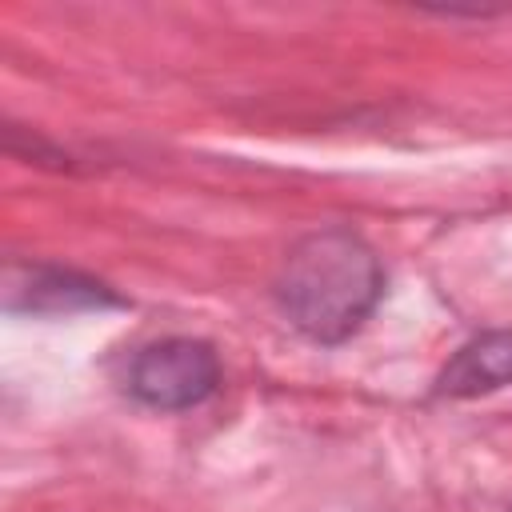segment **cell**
I'll list each match as a JSON object with an SVG mask.
<instances>
[{"mask_svg": "<svg viewBox=\"0 0 512 512\" xmlns=\"http://www.w3.org/2000/svg\"><path fill=\"white\" fill-rule=\"evenodd\" d=\"M504 384H512V328L480 332L464 348H456V356L440 368L432 392L448 400H472Z\"/></svg>", "mask_w": 512, "mask_h": 512, "instance_id": "4", "label": "cell"}, {"mask_svg": "<svg viewBox=\"0 0 512 512\" xmlns=\"http://www.w3.org/2000/svg\"><path fill=\"white\" fill-rule=\"evenodd\" d=\"M380 296V256L360 232L344 224L300 236L276 272V304L284 320L312 344H344L356 336L376 312Z\"/></svg>", "mask_w": 512, "mask_h": 512, "instance_id": "1", "label": "cell"}, {"mask_svg": "<svg viewBox=\"0 0 512 512\" xmlns=\"http://www.w3.org/2000/svg\"><path fill=\"white\" fill-rule=\"evenodd\" d=\"M124 304L128 300L116 288L76 268L28 264L8 272V312L20 316H76V312H104Z\"/></svg>", "mask_w": 512, "mask_h": 512, "instance_id": "3", "label": "cell"}, {"mask_svg": "<svg viewBox=\"0 0 512 512\" xmlns=\"http://www.w3.org/2000/svg\"><path fill=\"white\" fill-rule=\"evenodd\" d=\"M220 356L212 344L192 336H168L140 348L128 364V392L156 412H184L216 396Z\"/></svg>", "mask_w": 512, "mask_h": 512, "instance_id": "2", "label": "cell"}]
</instances>
